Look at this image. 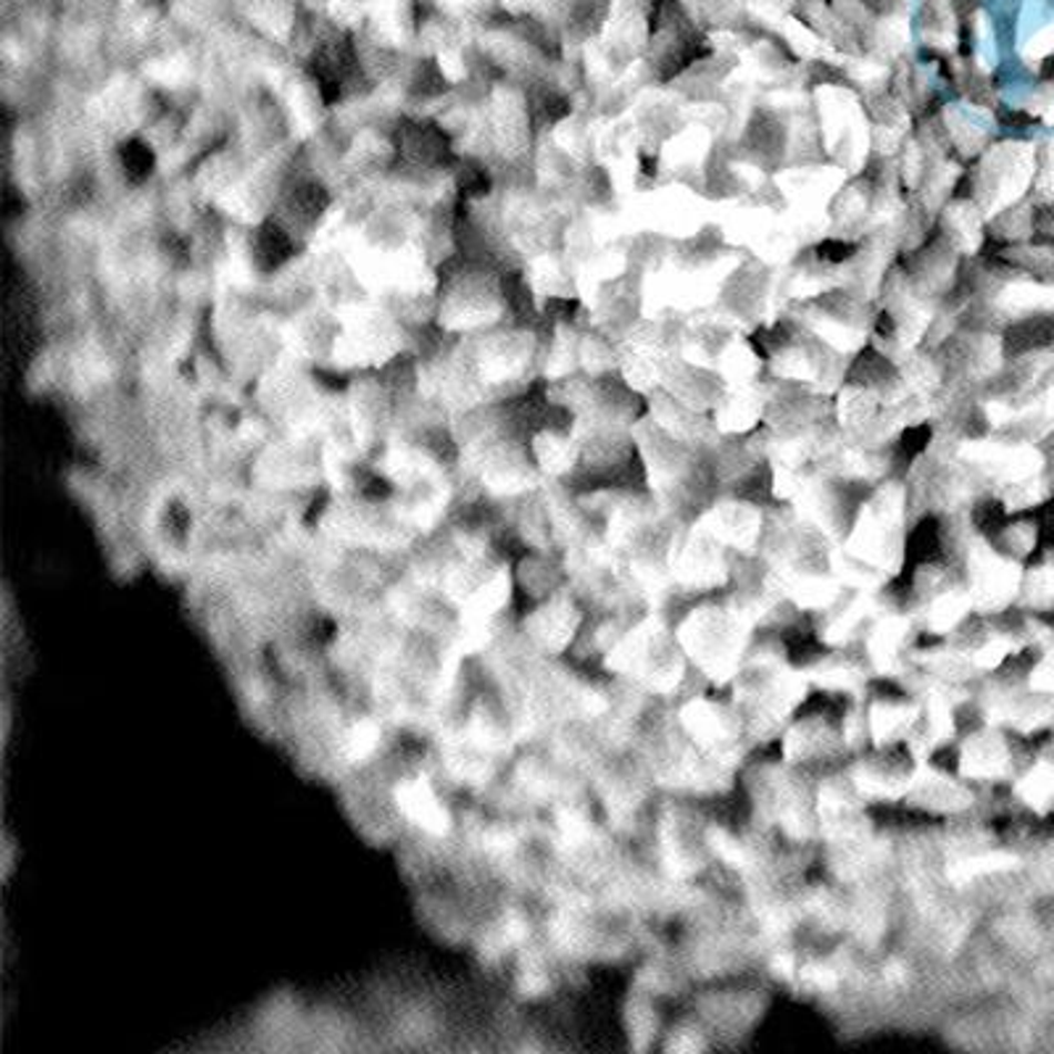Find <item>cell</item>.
I'll use <instances>...</instances> for the list:
<instances>
[{"instance_id": "cell-5", "label": "cell", "mask_w": 1054, "mask_h": 1054, "mask_svg": "<svg viewBox=\"0 0 1054 1054\" xmlns=\"http://www.w3.org/2000/svg\"><path fill=\"white\" fill-rule=\"evenodd\" d=\"M379 741H383V728L372 717H362V720L351 722L346 733H343V754L351 762L369 759L379 749Z\"/></svg>"}, {"instance_id": "cell-3", "label": "cell", "mask_w": 1054, "mask_h": 1054, "mask_svg": "<svg viewBox=\"0 0 1054 1054\" xmlns=\"http://www.w3.org/2000/svg\"><path fill=\"white\" fill-rule=\"evenodd\" d=\"M580 615L572 607V601L561 599V596H551L540 609L533 611L530 617V636L536 638L540 646L551 651H561L572 643L578 636Z\"/></svg>"}, {"instance_id": "cell-1", "label": "cell", "mask_w": 1054, "mask_h": 1054, "mask_svg": "<svg viewBox=\"0 0 1054 1054\" xmlns=\"http://www.w3.org/2000/svg\"><path fill=\"white\" fill-rule=\"evenodd\" d=\"M393 799H396L398 812L404 814L412 825H417L419 831L430 833V835H446L452 831V810L443 801V797L435 789V783L422 772H414V776L401 778L396 783V791H393Z\"/></svg>"}, {"instance_id": "cell-4", "label": "cell", "mask_w": 1054, "mask_h": 1054, "mask_svg": "<svg viewBox=\"0 0 1054 1054\" xmlns=\"http://www.w3.org/2000/svg\"><path fill=\"white\" fill-rule=\"evenodd\" d=\"M1017 793L1025 804L1036 807V810H1046L1054 804V762H1036L1017 783Z\"/></svg>"}, {"instance_id": "cell-2", "label": "cell", "mask_w": 1054, "mask_h": 1054, "mask_svg": "<svg viewBox=\"0 0 1054 1054\" xmlns=\"http://www.w3.org/2000/svg\"><path fill=\"white\" fill-rule=\"evenodd\" d=\"M1012 749L1000 730L983 728L960 749V776L965 780H1000L1012 770Z\"/></svg>"}]
</instances>
